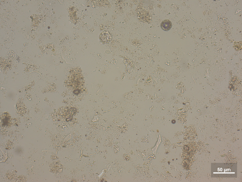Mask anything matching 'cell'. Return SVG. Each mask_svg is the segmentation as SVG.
<instances>
[{
	"instance_id": "1",
	"label": "cell",
	"mask_w": 242,
	"mask_h": 182,
	"mask_svg": "<svg viewBox=\"0 0 242 182\" xmlns=\"http://www.w3.org/2000/svg\"><path fill=\"white\" fill-rule=\"evenodd\" d=\"M160 26L163 30L167 31L171 28L172 23L169 20L166 19L164 20L162 22Z\"/></svg>"
},
{
	"instance_id": "2",
	"label": "cell",
	"mask_w": 242,
	"mask_h": 182,
	"mask_svg": "<svg viewBox=\"0 0 242 182\" xmlns=\"http://www.w3.org/2000/svg\"><path fill=\"white\" fill-rule=\"evenodd\" d=\"M100 38L103 42H108L112 38L111 36L108 32L107 31H104L101 33L100 34Z\"/></svg>"
},
{
	"instance_id": "3",
	"label": "cell",
	"mask_w": 242,
	"mask_h": 182,
	"mask_svg": "<svg viewBox=\"0 0 242 182\" xmlns=\"http://www.w3.org/2000/svg\"><path fill=\"white\" fill-rule=\"evenodd\" d=\"M16 55L15 52L12 50L9 51L7 53V58L10 60L14 59L16 56Z\"/></svg>"
}]
</instances>
